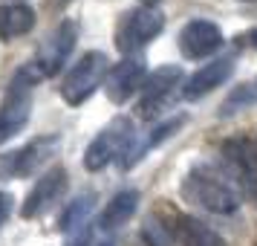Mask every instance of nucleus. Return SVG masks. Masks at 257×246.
Instances as JSON below:
<instances>
[{
    "instance_id": "10",
    "label": "nucleus",
    "mask_w": 257,
    "mask_h": 246,
    "mask_svg": "<svg viewBox=\"0 0 257 246\" xmlns=\"http://www.w3.org/2000/svg\"><path fill=\"white\" fill-rule=\"evenodd\" d=\"M148 78V67H145V58H133L127 55L124 61H118L110 67L104 78V90H107V99L113 105H124L127 99L136 96V90H142V84Z\"/></svg>"
},
{
    "instance_id": "21",
    "label": "nucleus",
    "mask_w": 257,
    "mask_h": 246,
    "mask_svg": "<svg viewBox=\"0 0 257 246\" xmlns=\"http://www.w3.org/2000/svg\"><path fill=\"white\" fill-rule=\"evenodd\" d=\"M12 209H15V197L9 194V191H0V226L9 220Z\"/></svg>"
},
{
    "instance_id": "14",
    "label": "nucleus",
    "mask_w": 257,
    "mask_h": 246,
    "mask_svg": "<svg viewBox=\"0 0 257 246\" xmlns=\"http://www.w3.org/2000/svg\"><path fill=\"white\" fill-rule=\"evenodd\" d=\"M35 9L26 3H6L0 6V41L29 35L35 29Z\"/></svg>"
},
{
    "instance_id": "15",
    "label": "nucleus",
    "mask_w": 257,
    "mask_h": 246,
    "mask_svg": "<svg viewBox=\"0 0 257 246\" xmlns=\"http://www.w3.org/2000/svg\"><path fill=\"white\" fill-rule=\"evenodd\" d=\"M176 237H179L182 246H225V240L211 226H205L202 220L191 217V214H182L176 220Z\"/></svg>"
},
{
    "instance_id": "26",
    "label": "nucleus",
    "mask_w": 257,
    "mask_h": 246,
    "mask_svg": "<svg viewBox=\"0 0 257 246\" xmlns=\"http://www.w3.org/2000/svg\"><path fill=\"white\" fill-rule=\"evenodd\" d=\"M254 87H257V81H254Z\"/></svg>"
},
{
    "instance_id": "18",
    "label": "nucleus",
    "mask_w": 257,
    "mask_h": 246,
    "mask_svg": "<svg viewBox=\"0 0 257 246\" xmlns=\"http://www.w3.org/2000/svg\"><path fill=\"white\" fill-rule=\"evenodd\" d=\"M257 102V87L254 84H240V87H234L231 96L225 99L220 105V116H234V113H240V110H245V107H251Z\"/></svg>"
},
{
    "instance_id": "13",
    "label": "nucleus",
    "mask_w": 257,
    "mask_h": 246,
    "mask_svg": "<svg viewBox=\"0 0 257 246\" xmlns=\"http://www.w3.org/2000/svg\"><path fill=\"white\" fill-rule=\"evenodd\" d=\"M234 72V58H217L205 64L202 70H197L185 84H182V99L185 102H197L202 96H208L211 90H217L220 84H225Z\"/></svg>"
},
{
    "instance_id": "19",
    "label": "nucleus",
    "mask_w": 257,
    "mask_h": 246,
    "mask_svg": "<svg viewBox=\"0 0 257 246\" xmlns=\"http://www.w3.org/2000/svg\"><path fill=\"white\" fill-rule=\"evenodd\" d=\"M107 229L101 226V232L95 229V223H87L84 229H78V232L70 234V243L67 246H116L113 243V237L110 234H104Z\"/></svg>"
},
{
    "instance_id": "3",
    "label": "nucleus",
    "mask_w": 257,
    "mask_h": 246,
    "mask_svg": "<svg viewBox=\"0 0 257 246\" xmlns=\"http://www.w3.org/2000/svg\"><path fill=\"white\" fill-rule=\"evenodd\" d=\"M107 72H110V61H107L104 52H98V49L84 52L81 58L67 70V75H64V81H61V99L70 107H81L104 84Z\"/></svg>"
},
{
    "instance_id": "12",
    "label": "nucleus",
    "mask_w": 257,
    "mask_h": 246,
    "mask_svg": "<svg viewBox=\"0 0 257 246\" xmlns=\"http://www.w3.org/2000/svg\"><path fill=\"white\" fill-rule=\"evenodd\" d=\"M188 122V116H174V119H165V122H159L156 128L148 133V136H142V133H136L133 139H130L127 151L121 153V159H118V165L124 168V171H130L136 162H142V156L151 151V148H156V145H162V142H168L171 136H174L176 130L182 128Z\"/></svg>"
},
{
    "instance_id": "7",
    "label": "nucleus",
    "mask_w": 257,
    "mask_h": 246,
    "mask_svg": "<svg viewBox=\"0 0 257 246\" xmlns=\"http://www.w3.org/2000/svg\"><path fill=\"white\" fill-rule=\"evenodd\" d=\"M67 180H70V174H67L64 165L47 168V171L35 180V186L29 188V194L24 197V203H21V217H24V220H35L38 214L49 211L61 197H64Z\"/></svg>"
},
{
    "instance_id": "9",
    "label": "nucleus",
    "mask_w": 257,
    "mask_h": 246,
    "mask_svg": "<svg viewBox=\"0 0 257 246\" xmlns=\"http://www.w3.org/2000/svg\"><path fill=\"white\" fill-rule=\"evenodd\" d=\"M222 44H225L222 29L214 24V21H205V18L188 21V24L179 29V52L191 61L208 58V55H214Z\"/></svg>"
},
{
    "instance_id": "8",
    "label": "nucleus",
    "mask_w": 257,
    "mask_h": 246,
    "mask_svg": "<svg viewBox=\"0 0 257 246\" xmlns=\"http://www.w3.org/2000/svg\"><path fill=\"white\" fill-rule=\"evenodd\" d=\"M176 87L182 90V67L168 64L159 67L156 72H151L145 84H142V99H139V116L142 119H156L159 110L168 105V99Z\"/></svg>"
},
{
    "instance_id": "24",
    "label": "nucleus",
    "mask_w": 257,
    "mask_h": 246,
    "mask_svg": "<svg viewBox=\"0 0 257 246\" xmlns=\"http://www.w3.org/2000/svg\"><path fill=\"white\" fill-rule=\"evenodd\" d=\"M12 3H24V0H12Z\"/></svg>"
},
{
    "instance_id": "23",
    "label": "nucleus",
    "mask_w": 257,
    "mask_h": 246,
    "mask_svg": "<svg viewBox=\"0 0 257 246\" xmlns=\"http://www.w3.org/2000/svg\"><path fill=\"white\" fill-rule=\"evenodd\" d=\"M153 3H156V0H145V6H153Z\"/></svg>"
},
{
    "instance_id": "6",
    "label": "nucleus",
    "mask_w": 257,
    "mask_h": 246,
    "mask_svg": "<svg viewBox=\"0 0 257 246\" xmlns=\"http://www.w3.org/2000/svg\"><path fill=\"white\" fill-rule=\"evenodd\" d=\"M75 41H78V26H75V21H61L35 52L32 67L38 70V75L41 78L58 75L64 70V64H67V58H70V52L75 49Z\"/></svg>"
},
{
    "instance_id": "16",
    "label": "nucleus",
    "mask_w": 257,
    "mask_h": 246,
    "mask_svg": "<svg viewBox=\"0 0 257 246\" xmlns=\"http://www.w3.org/2000/svg\"><path fill=\"white\" fill-rule=\"evenodd\" d=\"M136 209H139V191L124 188V191L113 194V200L107 203L104 214H101V226H104L107 232L110 229H118V226H124L136 214Z\"/></svg>"
},
{
    "instance_id": "17",
    "label": "nucleus",
    "mask_w": 257,
    "mask_h": 246,
    "mask_svg": "<svg viewBox=\"0 0 257 246\" xmlns=\"http://www.w3.org/2000/svg\"><path fill=\"white\" fill-rule=\"evenodd\" d=\"M93 206H95L93 191H90V194H87V191L78 194L72 203H67V209H64V214H61V220H58V229L64 234H72V232H78V229H84V226L90 223Z\"/></svg>"
},
{
    "instance_id": "5",
    "label": "nucleus",
    "mask_w": 257,
    "mask_h": 246,
    "mask_svg": "<svg viewBox=\"0 0 257 246\" xmlns=\"http://www.w3.org/2000/svg\"><path fill=\"white\" fill-rule=\"evenodd\" d=\"M133 136H136L133 122L124 116H116L110 125H104V128L98 130L95 139L84 148V168L87 171H101L110 162L121 159V153L127 151Z\"/></svg>"
},
{
    "instance_id": "20",
    "label": "nucleus",
    "mask_w": 257,
    "mask_h": 246,
    "mask_svg": "<svg viewBox=\"0 0 257 246\" xmlns=\"http://www.w3.org/2000/svg\"><path fill=\"white\" fill-rule=\"evenodd\" d=\"M142 237L148 240V246H171L174 243V234L168 232V226L156 223V217H148L142 226Z\"/></svg>"
},
{
    "instance_id": "25",
    "label": "nucleus",
    "mask_w": 257,
    "mask_h": 246,
    "mask_svg": "<svg viewBox=\"0 0 257 246\" xmlns=\"http://www.w3.org/2000/svg\"><path fill=\"white\" fill-rule=\"evenodd\" d=\"M58 3H70V0H58Z\"/></svg>"
},
{
    "instance_id": "1",
    "label": "nucleus",
    "mask_w": 257,
    "mask_h": 246,
    "mask_svg": "<svg viewBox=\"0 0 257 246\" xmlns=\"http://www.w3.org/2000/svg\"><path fill=\"white\" fill-rule=\"evenodd\" d=\"M179 194L185 203L205 209L211 214H234L243 203L237 177L211 162L191 165L182 177V183H179Z\"/></svg>"
},
{
    "instance_id": "22",
    "label": "nucleus",
    "mask_w": 257,
    "mask_h": 246,
    "mask_svg": "<svg viewBox=\"0 0 257 246\" xmlns=\"http://www.w3.org/2000/svg\"><path fill=\"white\" fill-rule=\"evenodd\" d=\"M234 41H237V47H251V49H257V29H254V32H245V35H237Z\"/></svg>"
},
{
    "instance_id": "4",
    "label": "nucleus",
    "mask_w": 257,
    "mask_h": 246,
    "mask_svg": "<svg viewBox=\"0 0 257 246\" xmlns=\"http://www.w3.org/2000/svg\"><path fill=\"white\" fill-rule=\"evenodd\" d=\"M165 29V15L159 6H136L118 18L116 24V47L124 55H133L136 49L151 44L156 35H162Z\"/></svg>"
},
{
    "instance_id": "11",
    "label": "nucleus",
    "mask_w": 257,
    "mask_h": 246,
    "mask_svg": "<svg viewBox=\"0 0 257 246\" xmlns=\"http://www.w3.org/2000/svg\"><path fill=\"white\" fill-rule=\"evenodd\" d=\"M61 151V136L58 133H47V136H38V139L26 142L21 151H15L9 156V174L12 177H32L38 174L47 159L58 156Z\"/></svg>"
},
{
    "instance_id": "2",
    "label": "nucleus",
    "mask_w": 257,
    "mask_h": 246,
    "mask_svg": "<svg viewBox=\"0 0 257 246\" xmlns=\"http://www.w3.org/2000/svg\"><path fill=\"white\" fill-rule=\"evenodd\" d=\"M38 81H41V75L32 64L21 67L12 75V81L0 99V145H6L26 128V122L32 116V96H35Z\"/></svg>"
}]
</instances>
